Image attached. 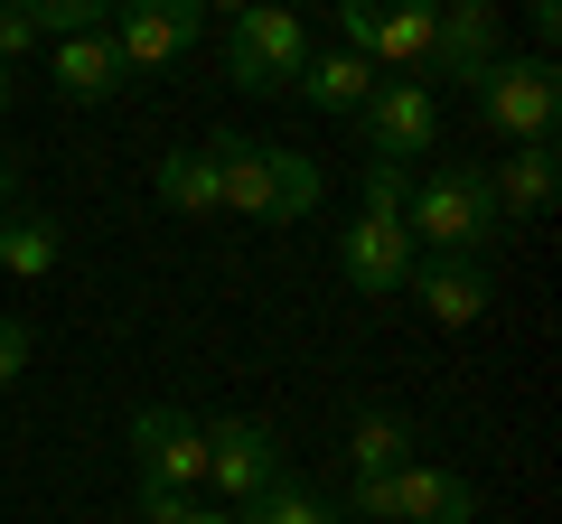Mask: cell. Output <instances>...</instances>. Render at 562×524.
<instances>
[{"label":"cell","mask_w":562,"mask_h":524,"mask_svg":"<svg viewBox=\"0 0 562 524\" xmlns=\"http://www.w3.org/2000/svg\"><path fill=\"white\" fill-rule=\"evenodd\" d=\"M206 160H216L225 216H244V225H291V216H310V206H319V169H310V150L254 141V132H216V141H206Z\"/></svg>","instance_id":"obj_1"},{"label":"cell","mask_w":562,"mask_h":524,"mask_svg":"<svg viewBox=\"0 0 562 524\" xmlns=\"http://www.w3.org/2000/svg\"><path fill=\"white\" fill-rule=\"evenodd\" d=\"M403 235L431 243V262H479V253H497V243H506V216H497V197H487V169H469V160L431 169V179L413 187V206H403Z\"/></svg>","instance_id":"obj_2"},{"label":"cell","mask_w":562,"mask_h":524,"mask_svg":"<svg viewBox=\"0 0 562 524\" xmlns=\"http://www.w3.org/2000/svg\"><path fill=\"white\" fill-rule=\"evenodd\" d=\"M469 94H479V113H487L497 141L553 150V132H562V76H553V57H497Z\"/></svg>","instance_id":"obj_3"},{"label":"cell","mask_w":562,"mask_h":524,"mask_svg":"<svg viewBox=\"0 0 562 524\" xmlns=\"http://www.w3.org/2000/svg\"><path fill=\"white\" fill-rule=\"evenodd\" d=\"M301 66H310V29L291 20V10H272V0L235 10V29H225V76H235L244 94H291Z\"/></svg>","instance_id":"obj_4"},{"label":"cell","mask_w":562,"mask_h":524,"mask_svg":"<svg viewBox=\"0 0 562 524\" xmlns=\"http://www.w3.org/2000/svg\"><path fill=\"white\" fill-rule=\"evenodd\" d=\"M132 468H140V487H160V497H198L206 487V431L188 422L179 403H140L132 412Z\"/></svg>","instance_id":"obj_5"},{"label":"cell","mask_w":562,"mask_h":524,"mask_svg":"<svg viewBox=\"0 0 562 524\" xmlns=\"http://www.w3.org/2000/svg\"><path fill=\"white\" fill-rule=\"evenodd\" d=\"M281 478H291V468H281V441L262 422H206V487H216L235 515L254 497H272Z\"/></svg>","instance_id":"obj_6"},{"label":"cell","mask_w":562,"mask_h":524,"mask_svg":"<svg viewBox=\"0 0 562 524\" xmlns=\"http://www.w3.org/2000/svg\"><path fill=\"white\" fill-rule=\"evenodd\" d=\"M366 150L375 160H394V169H413L422 150L441 141V103H431V84H403V76H384L375 94H366Z\"/></svg>","instance_id":"obj_7"},{"label":"cell","mask_w":562,"mask_h":524,"mask_svg":"<svg viewBox=\"0 0 562 524\" xmlns=\"http://www.w3.org/2000/svg\"><path fill=\"white\" fill-rule=\"evenodd\" d=\"M103 38L122 47V66H169V57H188V47L206 38V10L198 0H132V10H113V29Z\"/></svg>","instance_id":"obj_8"},{"label":"cell","mask_w":562,"mask_h":524,"mask_svg":"<svg viewBox=\"0 0 562 524\" xmlns=\"http://www.w3.org/2000/svg\"><path fill=\"white\" fill-rule=\"evenodd\" d=\"M497 38H506L497 0H450V10H431V76L479 84L487 66H497Z\"/></svg>","instance_id":"obj_9"},{"label":"cell","mask_w":562,"mask_h":524,"mask_svg":"<svg viewBox=\"0 0 562 524\" xmlns=\"http://www.w3.org/2000/svg\"><path fill=\"white\" fill-rule=\"evenodd\" d=\"M413 262H422L413 235H403V225H384V216H357V225L338 235V272L357 282V300H394Z\"/></svg>","instance_id":"obj_10"},{"label":"cell","mask_w":562,"mask_h":524,"mask_svg":"<svg viewBox=\"0 0 562 524\" xmlns=\"http://www.w3.org/2000/svg\"><path fill=\"white\" fill-rule=\"evenodd\" d=\"M479 515V497H469V478H450V468L413 459L384 478V524H469Z\"/></svg>","instance_id":"obj_11"},{"label":"cell","mask_w":562,"mask_h":524,"mask_svg":"<svg viewBox=\"0 0 562 524\" xmlns=\"http://www.w3.org/2000/svg\"><path fill=\"white\" fill-rule=\"evenodd\" d=\"M403 291L431 309V328H479L487 300H497L487 262H413V272H403Z\"/></svg>","instance_id":"obj_12"},{"label":"cell","mask_w":562,"mask_h":524,"mask_svg":"<svg viewBox=\"0 0 562 524\" xmlns=\"http://www.w3.org/2000/svg\"><path fill=\"white\" fill-rule=\"evenodd\" d=\"M553 187H562L553 150H506V169H487V197H497L506 225H535L543 206H553Z\"/></svg>","instance_id":"obj_13"},{"label":"cell","mask_w":562,"mask_h":524,"mask_svg":"<svg viewBox=\"0 0 562 524\" xmlns=\"http://www.w3.org/2000/svg\"><path fill=\"white\" fill-rule=\"evenodd\" d=\"M122 84H132V66H122V47L103 38V29L57 47V94L66 103H103V94H122Z\"/></svg>","instance_id":"obj_14"},{"label":"cell","mask_w":562,"mask_h":524,"mask_svg":"<svg viewBox=\"0 0 562 524\" xmlns=\"http://www.w3.org/2000/svg\"><path fill=\"white\" fill-rule=\"evenodd\" d=\"M375 66H366V57H347V47H328V57H310L301 66V84H291V94H301V103H319V113H366V94H375Z\"/></svg>","instance_id":"obj_15"},{"label":"cell","mask_w":562,"mask_h":524,"mask_svg":"<svg viewBox=\"0 0 562 524\" xmlns=\"http://www.w3.org/2000/svg\"><path fill=\"white\" fill-rule=\"evenodd\" d=\"M366 66H394L403 84H422V66H431V0L375 10V57H366Z\"/></svg>","instance_id":"obj_16"},{"label":"cell","mask_w":562,"mask_h":524,"mask_svg":"<svg viewBox=\"0 0 562 524\" xmlns=\"http://www.w3.org/2000/svg\"><path fill=\"white\" fill-rule=\"evenodd\" d=\"M347 468H357V478L413 468V422H403V412H357V422H347Z\"/></svg>","instance_id":"obj_17"},{"label":"cell","mask_w":562,"mask_h":524,"mask_svg":"<svg viewBox=\"0 0 562 524\" xmlns=\"http://www.w3.org/2000/svg\"><path fill=\"white\" fill-rule=\"evenodd\" d=\"M0 272L47 282V272H57V216H38V206H10V216H0Z\"/></svg>","instance_id":"obj_18"},{"label":"cell","mask_w":562,"mask_h":524,"mask_svg":"<svg viewBox=\"0 0 562 524\" xmlns=\"http://www.w3.org/2000/svg\"><path fill=\"white\" fill-rule=\"evenodd\" d=\"M160 206H179V216H225V187H216V160L198 150H169L160 160Z\"/></svg>","instance_id":"obj_19"},{"label":"cell","mask_w":562,"mask_h":524,"mask_svg":"<svg viewBox=\"0 0 562 524\" xmlns=\"http://www.w3.org/2000/svg\"><path fill=\"white\" fill-rule=\"evenodd\" d=\"M235 524H347V515H338V505H328V497H310L301 478H281L272 497H254V505H244Z\"/></svg>","instance_id":"obj_20"},{"label":"cell","mask_w":562,"mask_h":524,"mask_svg":"<svg viewBox=\"0 0 562 524\" xmlns=\"http://www.w3.org/2000/svg\"><path fill=\"white\" fill-rule=\"evenodd\" d=\"M140 524H235V505H206V497H160V487H140Z\"/></svg>","instance_id":"obj_21"},{"label":"cell","mask_w":562,"mask_h":524,"mask_svg":"<svg viewBox=\"0 0 562 524\" xmlns=\"http://www.w3.org/2000/svg\"><path fill=\"white\" fill-rule=\"evenodd\" d=\"M403 206H413V169H394V160H375V169H366V216H384V225H403Z\"/></svg>","instance_id":"obj_22"},{"label":"cell","mask_w":562,"mask_h":524,"mask_svg":"<svg viewBox=\"0 0 562 524\" xmlns=\"http://www.w3.org/2000/svg\"><path fill=\"white\" fill-rule=\"evenodd\" d=\"M29 47H47V38H38V20H29V0H0V66L20 76Z\"/></svg>","instance_id":"obj_23"},{"label":"cell","mask_w":562,"mask_h":524,"mask_svg":"<svg viewBox=\"0 0 562 524\" xmlns=\"http://www.w3.org/2000/svg\"><path fill=\"white\" fill-rule=\"evenodd\" d=\"M338 47L347 57H375V10L366 0H338Z\"/></svg>","instance_id":"obj_24"},{"label":"cell","mask_w":562,"mask_h":524,"mask_svg":"<svg viewBox=\"0 0 562 524\" xmlns=\"http://www.w3.org/2000/svg\"><path fill=\"white\" fill-rule=\"evenodd\" d=\"M29 346H38V338H29L20 319H0V394H10V384H20V365H29Z\"/></svg>","instance_id":"obj_25"},{"label":"cell","mask_w":562,"mask_h":524,"mask_svg":"<svg viewBox=\"0 0 562 524\" xmlns=\"http://www.w3.org/2000/svg\"><path fill=\"white\" fill-rule=\"evenodd\" d=\"M525 29H535V57H543V47L562 38V10H553V0H535V10H525Z\"/></svg>","instance_id":"obj_26"},{"label":"cell","mask_w":562,"mask_h":524,"mask_svg":"<svg viewBox=\"0 0 562 524\" xmlns=\"http://www.w3.org/2000/svg\"><path fill=\"white\" fill-rule=\"evenodd\" d=\"M0 113H10V66H0Z\"/></svg>","instance_id":"obj_27"},{"label":"cell","mask_w":562,"mask_h":524,"mask_svg":"<svg viewBox=\"0 0 562 524\" xmlns=\"http://www.w3.org/2000/svg\"><path fill=\"white\" fill-rule=\"evenodd\" d=\"M0 216H10V197H0Z\"/></svg>","instance_id":"obj_28"}]
</instances>
